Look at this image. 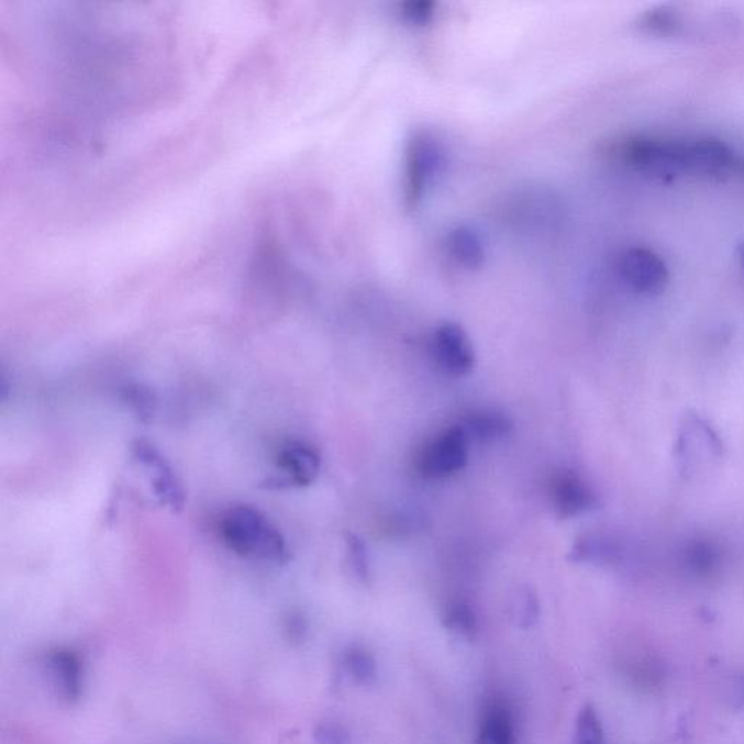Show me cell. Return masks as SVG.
I'll list each match as a JSON object with an SVG mask.
<instances>
[{"mask_svg": "<svg viewBox=\"0 0 744 744\" xmlns=\"http://www.w3.org/2000/svg\"><path fill=\"white\" fill-rule=\"evenodd\" d=\"M734 174L744 179V157H737L736 166H734Z\"/></svg>", "mask_w": 744, "mask_h": 744, "instance_id": "obj_27", "label": "cell"}, {"mask_svg": "<svg viewBox=\"0 0 744 744\" xmlns=\"http://www.w3.org/2000/svg\"><path fill=\"white\" fill-rule=\"evenodd\" d=\"M445 629L459 637L475 638L477 633V618L475 611L467 603L454 602L446 607L442 617Z\"/></svg>", "mask_w": 744, "mask_h": 744, "instance_id": "obj_18", "label": "cell"}, {"mask_svg": "<svg viewBox=\"0 0 744 744\" xmlns=\"http://www.w3.org/2000/svg\"><path fill=\"white\" fill-rule=\"evenodd\" d=\"M451 258L467 269H477L485 263V245L480 234L470 225H458L451 230L446 241Z\"/></svg>", "mask_w": 744, "mask_h": 744, "instance_id": "obj_12", "label": "cell"}, {"mask_svg": "<svg viewBox=\"0 0 744 744\" xmlns=\"http://www.w3.org/2000/svg\"><path fill=\"white\" fill-rule=\"evenodd\" d=\"M315 744H351L348 730L335 721H324L314 729Z\"/></svg>", "mask_w": 744, "mask_h": 744, "instance_id": "obj_25", "label": "cell"}, {"mask_svg": "<svg viewBox=\"0 0 744 744\" xmlns=\"http://www.w3.org/2000/svg\"><path fill=\"white\" fill-rule=\"evenodd\" d=\"M125 403L130 406L135 414L142 421L147 422L153 417L156 409L155 396L146 387L134 385L127 386L123 390Z\"/></svg>", "mask_w": 744, "mask_h": 744, "instance_id": "obj_23", "label": "cell"}, {"mask_svg": "<svg viewBox=\"0 0 744 744\" xmlns=\"http://www.w3.org/2000/svg\"><path fill=\"white\" fill-rule=\"evenodd\" d=\"M680 557H682L684 566L693 575L708 576L719 569L723 560V552L715 541L698 536L684 545Z\"/></svg>", "mask_w": 744, "mask_h": 744, "instance_id": "obj_14", "label": "cell"}, {"mask_svg": "<svg viewBox=\"0 0 744 744\" xmlns=\"http://www.w3.org/2000/svg\"><path fill=\"white\" fill-rule=\"evenodd\" d=\"M552 500L557 517L565 520L593 511L599 504L592 487L570 471L562 473L553 480Z\"/></svg>", "mask_w": 744, "mask_h": 744, "instance_id": "obj_8", "label": "cell"}, {"mask_svg": "<svg viewBox=\"0 0 744 744\" xmlns=\"http://www.w3.org/2000/svg\"><path fill=\"white\" fill-rule=\"evenodd\" d=\"M737 156L728 144L715 138L688 142L689 174L702 176H724L734 174Z\"/></svg>", "mask_w": 744, "mask_h": 744, "instance_id": "obj_10", "label": "cell"}, {"mask_svg": "<svg viewBox=\"0 0 744 744\" xmlns=\"http://www.w3.org/2000/svg\"><path fill=\"white\" fill-rule=\"evenodd\" d=\"M277 464L282 471L279 486L306 487L318 479L320 457L310 445L300 441H290L279 449ZM278 486V487H279Z\"/></svg>", "mask_w": 744, "mask_h": 744, "instance_id": "obj_9", "label": "cell"}, {"mask_svg": "<svg viewBox=\"0 0 744 744\" xmlns=\"http://www.w3.org/2000/svg\"><path fill=\"white\" fill-rule=\"evenodd\" d=\"M615 541L602 534H585L575 541L569 554L573 563H608L617 558Z\"/></svg>", "mask_w": 744, "mask_h": 744, "instance_id": "obj_16", "label": "cell"}, {"mask_svg": "<svg viewBox=\"0 0 744 744\" xmlns=\"http://www.w3.org/2000/svg\"><path fill=\"white\" fill-rule=\"evenodd\" d=\"M307 633V624L304 618L301 615H290L286 621L287 638L291 643L303 642Z\"/></svg>", "mask_w": 744, "mask_h": 744, "instance_id": "obj_26", "label": "cell"}, {"mask_svg": "<svg viewBox=\"0 0 744 744\" xmlns=\"http://www.w3.org/2000/svg\"><path fill=\"white\" fill-rule=\"evenodd\" d=\"M475 744H517L515 725L508 708L500 703L487 708Z\"/></svg>", "mask_w": 744, "mask_h": 744, "instance_id": "obj_15", "label": "cell"}, {"mask_svg": "<svg viewBox=\"0 0 744 744\" xmlns=\"http://www.w3.org/2000/svg\"><path fill=\"white\" fill-rule=\"evenodd\" d=\"M575 744H606L601 720L592 706H585L576 721Z\"/></svg>", "mask_w": 744, "mask_h": 744, "instance_id": "obj_20", "label": "cell"}, {"mask_svg": "<svg viewBox=\"0 0 744 744\" xmlns=\"http://www.w3.org/2000/svg\"><path fill=\"white\" fill-rule=\"evenodd\" d=\"M346 548H348V566L352 576L355 577L359 584H368L369 580V562L367 547L364 541L358 535L346 534Z\"/></svg>", "mask_w": 744, "mask_h": 744, "instance_id": "obj_22", "label": "cell"}, {"mask_svg": "<svg viewBox=\"0 0 744 744\" xmlns=\"http://www.w3.org/2000/svg\"><path fill=\"white\" fill-rule=\"evenodd\" d=\"M220 534L237 556L274 565H286L290 549L281 531L258 509L234 504L220 520Z\"/></svg>", "mask_w": 744, "mask_h": 744, "instance_id": "obj_1", "label": "cell"}, {"mask_svg": "<svg viewBox=\"0 0 744 744\" xmlns=\"http://www.w3.org/2000/svg\"><path fill=\"white\" fill-rule=\"evenodd\" d=\"M47 670L57 697L63 702L74 703L82 692V663L69 648H57L47 657Z\"/></svg>", "mask_w": 744, "mask_h": 744, "instance_id": "obj_11", "label": "cell"}, {"mask_svg": "<svg viewBox=\"0 0 744 744\" xmlns=\"http://www.w3.org/2000/svg\"><path fill=\"white\" fill-rule=\"evenodd\" d=\"M682 22L674 9L662 7L652 9L640 18L638 26L643 33L653 35H674L680 30Z\"/></svg>", "mask_w": 744, "mask_h": 744, "instance_id": "obj_19", "label": "cell"}, {"mask_svg": "<svg viewBox=\"0 0 744 744\" xmlns=\"http://www.w3.org/2000/svg\"><path fill=\"white\" fill-rule=\"evenodd\" d=\"M436 4L430 0H410L401 4L400 12L409 24L423 26L430 24L435 16Z\"/></svg>", "mask_w": 744, "mask_h": 744, "instance_id": "obj_24", "label": "cell"}, {"mask_svg": "<svg viewBox=\"0 0 744 744\" xmlns=\"http://www.w3.org/2000/svg\"><path fill=\"white\" fill-rule=\"evenodd\" d=\"M617 155L630 168L638 173L674 176L689 174L688 142L635 137L625 140L617 147Z\"/></svg>", "mask_w": 744, "mask_h": 744, "instance_id": "obj_2", "label": "cell"}, {"mask_svg": "<svg viewBox=\"0 0 744 744\" xmlns=\"http://www.w3.org/2000/svg\"><path fill=\"white\" fill-rule=\"evenodd\" d=\"M444 166V151L434 135L414 132L406 147L404 201L409 210H417Z\"/></svg>", "mask_w": 744, "mask_h": 744, "instance_id": "obj_3", "label": "cell"}, {"mask_svg": "<svg viewBox=\"0 0 744 744\" xmlns=\"http://www.w3.org/2000/svg\"><path fill=\"white\" fill-rule=\"evenodd\" d=\"M621 278L640 295H660L669 284V269L655 252L634 247L624 252L618 263Z\"/></svg>", "mask_w": 744, "mask_h": 744, "instance_id": "obj_5", "label": "cell"}, {"mask_svg": "<svg viewBox=\"0 0 744 744\" xmlns=\"http://www.w3.org/2000/svg\"><path fill=\"white\" fill-rule=\"evenodd\" d=\"M432 355L440 368L454 377L467 376L476 365L470 337L455 323H444L436 329L432 337Z\"/></svg>", "mask_w": 744, "mask_h": 744, "instance_id": "obj_6", "label": "cell"}, {"mask_svg": "<svg viewBox=\"0 0 744 744\" xmlns=\"http://www.w3.org/2000/svg\"><path fill=\"white\" fill-rule=\"evenodd\" d=\"M133 453L135 459L151 473L153 490L160 503L173 512L182 511L185 503L182 486L159 449L151 442L142 440L135 442Z\"/></svg>", "mask_w": 744, "mask_h": 744, "instance_id": "obj_7", "label": "cell"}, {"mask_svg": "<svg viewBox=\"0 0 744 744\" xmlns=\"http://www.w3.org/2000/svg\"><path fill=\"white\" fill-rule=\"evenodd\" d=\"M540 603L531 589H521L512 603V618L522 630L531 629L538 621Z\"/></svg>", "mask_w": 744, "mask_h": 744, "instance_id": "obj_21", "label": "cell"}, {"mask_svg": "<svg viewBox=\"0 0 744 744\" xmlns=\"http://www.w3.org/2000/svg\"><path fill=\"white\" fill-rule=\"evenodd\" d=\"M468 438L462 426L442 432L423 449L419 471L426 479H445L462 471L468 462Z\"/></svg>", "mask_w": 744, "mask_h": 744, "instance_id": "obj_4", "label": "cell"}, {"mask_svg": "<svg viewBox=\"0 0 744 744\" xmlns=\"http://www.w3.org/2000/svg\"><path fill=\"white\" fill-rule=\"evenodd\" d=\"M468 441L493 442L511 434L513 422L499 412H477L464 419L462 425Z\"/></svg>", "mask_w": 744, "mask_h": 744, "instance_id": "obj_13", "label": "cell"}, {"mask_svg": "<svg viewBox=\"0 0 744 744\" xmlns=\"http://www.w3.org/2000/svg\"><path fill=\"white\" fill-rule=\"evenodd\" d=\"M342 666L354 682L369 687L376 682L377 665L371 653L360 647H351L342 657Z\"/></svg>", "mask_w": 744, "mask_h": 744, "instance_id": "obj_17", "label": "cell"}, {"mask_svg": "<svg viewBox=\"0 0 744 744\" xmlns=\"http://www.w3.org/2000/svg\"><path fill=\"white\" fill-rule=\"evenodd\" d=\"M739 255H741V260H742V264L744 266V245L741 246V254H739Z\"/></svg>", "mask_w": 744, "mask_h": 744, "instance_id": "obj_28", "label": "cell"}]
</instances>
